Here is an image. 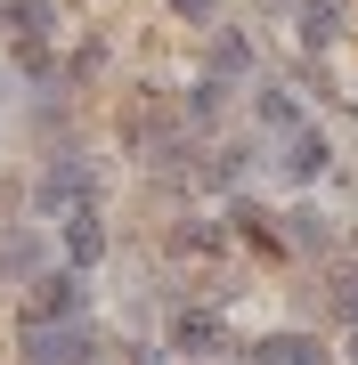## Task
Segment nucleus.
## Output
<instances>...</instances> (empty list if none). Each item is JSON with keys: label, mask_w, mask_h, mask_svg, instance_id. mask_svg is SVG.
Instances as JSON below:
<instances>
[{"label": "nucleus", "mask_w": 358, "mask_h": 365, "mask_svg": "<svg viewBox=\"0 0 358 365\" xmlns=\"http://www.w3.org/2000/svg\"><path fill=\"white\" fill-rule=\"evenodd\" d=\"M326 300H334V309L350 317V325H358V260H350V268H334V284H326Z\"/></svg>", "instance_id": "4468645a"}, {"label": "nucleus", "mask_w": 358, "mask_h": 365, "mask_svg": "<svg viewBox=\"0 0 358 365\" xmlns=\"http://www.w3.org/2000/svg\"><path fill=\"white\" fill-rule=\"evenodd\" d=\"M33 211H41V220H74V211H90V163H81V155H57L33 179Z\"/></svg>", "instance_id": "f257e3e1"}, {"label": "nucleus", "mask_w": 358, "mask_h": 365, "mask_svg": "<svg viewBox=\"0 0 358 365\" xmlns=\"http://www.w3.org/2000/svg\"><path fill=\"white\" fill-rule=\"evenodd\" d=\"M285 244H293V252H326V244H334V220H326L318 203H293V211H285Z\"/></svg>", "instance_id": "0eeeda50"}, {"label": "nucleus", "mask_w": 358, "mask_h": 365, "mask_svg": "<svg viewBox=\"0 0 358 365\" xmlns=\"http://www.w3.org/2000/svg\"><path fill=\"white\" fill-rule=\"evenodd\" d=\"M171 16H187V25H204V16H212V0H171Z\"/></svg>", "instance_id": "dca6fc26"}, {"label": "nucleus", "mask_w": 358, "mask_h": 365, "mask_svg": "<svg viewBox=\"0 0 358 365\" xmlns=\"http://www.w3.org/2000/svg\"><path fill=\"white\" fill-rule=\"evenodd\" d=\"M293 33H302V49H334L342 9H334V0H302V9H293Z\"/></svg>", "instance_id": "423d86ee"}, {"label": "nucleus", "mask_w": 358, "mask_h": 365, "mask_svg": "<svg viewBox=\"0 0 358 365\" xmlns=\"http://www.w3.org/2000/svg\"><path fill=\"white\" fill-rule=\"evenodd\" d=\"M57 317H81V276H74V268H57V276H33L25 325H57Z\"/></svg>", "instance_id": "7ed1b4c3"}, {"label": "nucleus", "mask_w": 358, "mask_h": 365, "mask_svg": "<svg viewBox=\"0 0 358 365\" xmlns=\"http://www.w3.org/2000/svg\"><path fill=\"white\" fill-rule=\"evenodd\" d=\"M252 365H318V341L309 333H269V341H252Z\"/></svg>", "instance_id": "1a4fd4ad"}, {"label": "nucleus", "mask_w": 358, "mask_h": 365, "mask_svg": "<svg viewBox=\"0 0 358 365\" xmlns=\"http://www.w3.org/2000/svg\"><path fill=\"white\" fill-rule=\"evenodd\" d=\"M0 25H9L16 41H41L57 25V0H0Z\"/></svg>", "instance_id": "6e6552de"}, {"label": "nucleus", "mask_w": 358, "mask_h": 365, "mask_svg": "<svg viewBox=\"0 0 358 365\" xmlns=\"http://www.w3.org/2000/svg\"><path fill=\"white\" fill-rule=\"evenodd\" d=\"M228 73H252V41H237V33L212 41V81H228Z\"/></svg>", "instance_id": "ddd939ff"}, {"label": "nucleus", "mask_w": 358, "mask_h": 365, "mask_svg": "<svg viewBox=\"0 0 358 365\" xmlns=\"http://www.w3.org/2000/svg\"><path fill=\"white\" fill-rule=\"evenodd\" d=\"M350 357H358V325H350Z\"/></svg>", "instance_id": "f3484780"}, {"label": "nucleus", "mask_w": 358, "mask_h": 365, "mask_svg": "<svg viewBox=\"0 0 358 365\" xmlns=\"http://www.w3.org/2000/svg\"><path fill=\"white\" fill-rule=\"evenodd\" d=\"M171 349H187V365H212V357L228 349V325H220V317H204V309H196V317L179 309V317H171Z\"/></svg>", "instance_id": "20e7f679"}, {"label": "nucleus", "mask_w": 358, "mask_h": 365, "mask_svg": "<svg viewBox=\"0 0 358 365\" xmlns=\"http://www.w3.org/2000/svg\"><path fill=\"white\" fill-rule=\"evenodd\" d=\"M212 114H220V81H212V73H204V81H196V90H187V122H212Z\"/></svg>", "instance_id": "2eb2a0df"}, {"label": "nucleus", "mask_w": 358, "mask_h": 365, "mask_svg": "<svg viewBox=\"0 0 358 365\" xmlns=\"http://www.w3.org/2000/svg\"><path fill=\"white\" fill-rule=\"evenodd\" d=\"M277 163H285V179H302V187H309V179H326L334 146H326V130H309V122H302V130L285 138V155H277Z\"/></svg>", "instance_id": "39448f33"}, {"label": "nucleus", "mask_w": 358, "mask_h": 365, "mask_svg": "<svg viewBox=\"0 0 358 365\" xmlns=\"http://www.w3.org/2000/svg\"><path fill=\"white\" fill-rule=\"evenodd\" d=\"M66 252H74L81 268H90L98 252H106V227H98V203H90V211H74V220H66Z\"/></svg>", "instance_id": "9d476101"}, {"label": "nucleus", "mask_w": 358, "mask_h": 365, "mask_svg": "<svg viewBox=\"0 0 358 365\" xmlns=\"http://www.w3.org/2000/svg\"><path fill=\"white\" fill-rule=\"evenodd\" d=\"M41 268V244L25 227H0V276H33Z\"/></svg>", "instance_id": "9b49d317"}, {"label": "nucleus", "mask_w": 358, "mask_h": 365, "mask_svg": "<svg viewBox=\"0 0 358 365\" xmlns=\"http://www.w3.org/2000/svg\"><path fill=\"white\" fill-rule=\"evenodd\" d=\"M252 114H261L269 130H285V138L302 130V106H293V90H261V98H252Z\"/></svg>", "instance_id": "f8f14e48"}, {"label": "nucleus", "mask_w": 358, "mask_h": 365, "mask_svg": "<svg viewBox=\"0 0 358 365\" xmlns=\"http://www.w3.org/2000/svg\"><path fill=\"white\" fill-rule=\"evenodd\" d=\"M98 333L81 317H57V325H25V365H90Z\"/></svg>", "instance_id": "f03ea898"}]
</instances>
